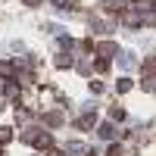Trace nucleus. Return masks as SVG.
<instances>
[{
  "mask_svg": "<svg viewBox=\"0 0 156 156\" xmlns=\"http://www.w3.org/2000/svg\"><path fill=\"white\" fill-rule=\"evenodd\" d=\"M22 140H25V144L41 147V150H50V147H53L50 134H47V131H41V128H25V131H22Z\"/></svg>",
  "mask_w": 156,
  "mask_h": 156,
  "instance_id": "1",
  "label": "nucleus"
},
{
  "mask_svg": "<svg viewBox=\"0 0 156 156\" xmlns=\"http://www.w3.org/2000/svg\"><path fill=\"white\" fill-rule=\"evenodd\" d=\"M87 153H90V150L81 144V140H72V144L66 147V156H87Z\"/></svg>",
  "mask_w": 156,
  "mask_h": 156,
  "instance_id": "2",
  "label": "nucleus"
},
{
  "mask_svg": "<svg viewBox=\"0 0 156 156\" xmlns=\"http://www.w3.org/2000/svg\"><path fill=\"white\" fill-rule=\"evenodd\" d=\"M97 53L109 59V56H115V53H119V47H115L112 41H103V44H97Z\"/></svg>",
  "mask_w": 156,
  "mask_h": 156,
  "instance_id": "3",
  "label": "nucleus"
},
{
  "mask_svg": "<svg viewBox=\"0 0 156 156\" xmlns=\"http://www.w3.org/2000/svg\"><path fill=\"white\" fill-rule=\"evenodd\" d=\"M97 134H100L103 140H112V137H115V128H112V122H103V125L97 128Z\"/></svg>",
  "mask_w": 156,
  "mask_h": 156,
  "instance_id": "4",
  "label": "nucleus"
},
{
  "mask_svg": "<svg viewBox=\"0 0 156 156\" xmlns=\"http://www.w3.org/2000/svg\"><path fill=\"white\" fill-rule=\"evenodd\" d=\"M75 128H81V131H87V128H94V112H87V115H81V119L75 122Z\"/></svg>",
  "mask_w": 156,
  "mask_h": 156,
  "instance_id": "5",
  "label": "nucleus"
},
{
  "mask_svg": "<svg viewBox=\"0 0 156 156\" xmlns=\"http://www.w3.org/2000/svg\"><path fill=\"white\" fill-rule=\"evenodd\" d=\"M72 66H75V59H72L69 53H59V56H56V69H72Z\"/></svg>",
  "mask_w": 156,
  "mask_h": 156,
  "instance_id": "6",
  "label": "nucleus"
},
{
  "mask_svg": "<svg viewBox=\"0 0 156 156\" xmlns=\"http://www.w3.org/2000/svg\"><path fill=\"white\" fill-rule=\"evenodd\" d=\"M44 122H47L50 128H56V125H62V112H47V115H44Z\"/></svg>",
  "mask_w": 156,
  "mask_h": 156,
  "instance_id": "7",
  "label": "nucleus"
},
{
  "mask_svg": "<svg viewBox=\"0 0 156 156\" xmlns=\"http://www.w3.org/2000/svg\"><path fill=\"white\" fill-rule=\"evenodd\" d=\"M16 75V66L12 62H0V78H12Z\"/></svg>",
  "mask_w": 156,
  "mask_h": 156,
  "instance_id": "8",
  "label": "nucleus"
},
{
  "mask_svg": "<svg viewBox=\"0 0 156 156\" xmlns=\"http://www.w3.org/2000/svg\"><path fill=\"white\" fill-rule=\"evenodd\" d=\"M103 9H106V12H119L122 9V0H103Z\"/></svg>",
  "mask_w": 156,
  "mask_h": 156,
  "instance_id": "9",
  "label": "nucleus"
},
{
  "mask_svg": "<svg viewBox=\"0 0 156 156\" xmlns=\"http://www.w3.org/2000/svg\"><path fill=\"white\" fill-rule=\"evenodd\" d=\"M131 3H134V9L144 12V9H153V6H156V0H131Z\"/></svg>",
  "mask_w": 156,
  "mask_h": 156,
  "instance_id": "10",
  "label": "nucleus"
},
{
  "mask_svg": "<svg viewBox=\"0 0 156 156\" xmlns=\"http://www.w3.org/2000/svg\"><path fill=\"white\" fill-rule=\"evenodd\" d=\"M119 56H122V59H119L122 69H131V66H134V56H131V53H119Z\"/></svg>",
  "mask_w": 156,
  "mask_h": 156,
  "instance_id": "11",
  "label": "nucleus"
},
{
  "mask_svg": "<svg viewBox=\"0 0 156 156\" xmlns=\"http://www.w3.org/2000/svg\"><path fill=\"white\" fill-rule=\"evenodd\" d=\"M128 87H131V81H128V78H122V81H115V90H119V94H125Z\"/></svg>",
  "mask_w": 156,
  "mask_h": 156,
  "instance_id": "12",
  "label": "nucleus"
},
{
  "mask_svg": "<svg viewBox=\"0 0 156 156\" xmlns=\"http://www.w3.org/2000/svg\"><path fill=\"white\" fill-rule=\"evenodd\" d=\"M144 90H156V75H150V78H144Z\"/></svg>",
  "mask_w": 156,
  "mask_h": 156,
  "instance_id": "13",
  "label": "nucleus"
},
{
  "mask_svg": "<svg viewBox=\"0 0 156 156\" xmlns=\"http://www.w3.org/2000/svg\"><path fill=\"white\" fill-rule=\"evenodd\" d=\"M106 156H128V153H125V147L115 144V147H109V153H106Z\"/></svg>",
  "mask_w": 156,
  "mask_h": 156,
  "instance_id": "14",
  "label": "nucleus"
},
{
  "mask_svg": "<svg viewBox=\"0 0 156 156\" xmlns=\"http://www.w3.org/2000/svg\"><path fill=\"white\" fill-rule=\"evenodd\" d=\"M9 137H12V128H0V144H6Z\"/></svg>",
  "mask_w": 156,
  "mask_h": 156,
  "instance_id": "15",
  "label": "nucleus"
},
{
  "mask_svg": "<svg viewBox=\"0 0 156 156\" xmlns=\"http://www.w3.org/2000/svg\"><path fill=\"white\" fill-rule=\"evenodd\" d=\"M109 115H112V119H125V109H122V106H112Z\"/></svg>",
  "mask_w": 156,
  "mask_h": 156,
  "instance_id": "16",
  "label": "nucleus"
},
{
  "mask_svg": "<svg viewBox=\"0 0 156 156\" xmlns=\"http://www.w3.org/2000/svg\"><path fill=\"white\" fill-rule=\"evenodd\" d=\"M147 72H156V59H147V66H144Z\"/></svg>",
  "mask_w": 156,
  "mask_h": 156,
  "instance_id": "17",
  "label": "nucleus"
},
{
  "mask_svg": "<svg viewBox=\"0 0 156 156\" xmlns=\"http://www.w3.org/2000/svg\"><path fill=\"white\" fill-rule=\"evenodd\" d=\"M22 3H25V6H41L44 0H22Z\"/></svg>",
  "mask_w": 156,
  "mask_h": 156,
  "instance_id": "18",
  "label": "nucleus"
},
{
  "mask_svg": "<svg viewBox=\"0 0 156 156\" xmlns=\"http://www.w3.org/2000/svg\"><path fill=\"white\" fill-rule=\"evenodd\" d=\"M53 3H56V6H66V0H53Z\"/></svg>",
  "mask_w": 156,
  "mask_h": 156,
  "instance_id": "19",
  "label": "nucleus"
}]
</instances>
